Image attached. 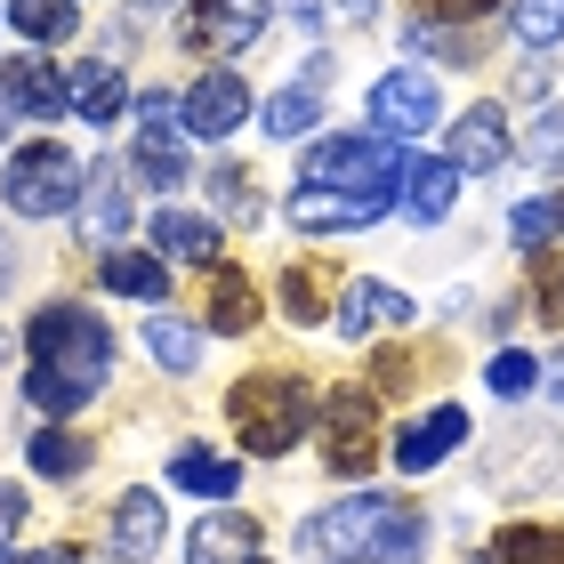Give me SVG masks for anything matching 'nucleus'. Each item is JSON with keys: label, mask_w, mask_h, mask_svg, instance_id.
I'll return each instance as SVG.
<instances>
[{"label": "nucleus", "mask_w": 564, "mask_h": 564, "mask_svg": "<svg viewBox=\"0 0 564 564\" xmlns=\"http://www.w3.org/2000/svg\"><path fill=\"white\" fill-rule=\"evenodd\" d=\"M138 162H145V186L162 194L186 186V106H170L162 89L138 97Z\"/></svg>", "instance_id": "8"}, {"label": "nucleus", "mask_w": 564, "mask_h": 564, "mask_svg": "<svg viewBox=\"0 0 564 564\" xmlns=\"http://www.w3.org/2000/svg\"><path fill=\"white\" fill-rule=\"evenodd\" d=\"M459 202V162L444 153V162H412V177H403V210H412L420 226H435Z\"/></svg>", "instance_id": "25"}, {"label": "nucleus", "mask_w": 564, "mask_h": 564, "mask_svg": "<svg viewBox=\"0 0 564 564\" xmlns=\"http://www.w3.org/2000/svg\"><path fill=\"white\" fill-rule=\"evenodd\" d=\"M153 250L177 267H218V226L194 210H153Z\"/></svg>", "instance_id": "20"}, {"label": "nucleus", "mask_w": 564, "mask_h": 564, "mask_svg": "<svg viewBox=\"0 0 564 564\" xmlns=\"http://www.w3.org/2000/svg\"><path fill=\"white\" fill-rule=\"evenodd\" d=\"M508 235H517V242H556V235H564V194L517 202V210H508Z\"/></svg>", "instance_id": "34"}, {"label": "nucleus", "mask_w": 564, "mask_h": 564, "mask_svg": "<svg viewBox=\"0 0 564 564\" xmlns=\"http://www.w3.org/2000/svg\"><path fill=\"white\" fill-rule=\"evenodd\" d=\"M153 549H162V500H153V492H121L113 500V556L145 564Z\"/></svg>", "instance_id": "23"}, {"label": "nucleus", "mask_w": 564, "mask_h": 564, "mask_svg": "<svg viewBox=\"0 0 564 564\" xmlns=\"http://www.w3.org/2000/svg\"><path fill=\"white\" fill-rule=\"evenodd\" d=\"M541 379H549V371L532 364L524 347H508V355H492V364H484V388H492V395H508V403H517V395H532Z\"/></svg>", "instance_id": "32"}, {"label": "nucleus", "mask_w": 564, "mask_h": 564, "mask_svg": "<svg viewBox=\"0 0 564 564\" xmlns=\"http://www.w3.org/2000/svg\"><path fill=\"white\" fill-rule=\"evenodd\" d=\"M315 444L330 476H371L379 468V395L371 388H330L315 412Z\"/></svg>", "instance_id": "6"}, {"label": "nucleus", "mask_w": 564, "mask_h": 564, "mask_svg": "<svg viewBox=\"0 0 564 564\" xmlns=\"http://www.w3.org/2000/svg\"><path fill=\"white\" fill-rule=\"evenodd\" d=\"M484 9H500V0H420V17H452V24H476Z\"/></svg>", "instance_id": "38"}, {"label": "nucleus", "mask_w": 564, "mask_h": 564, "mask_svg": "<svg viewBox=\"0 0 564 564\" xmlns=\"http://www.w3.org/2000/svg\"><path fill=\"white\" fill-rule=\"evenodd\" d=\"M145 347H153V364H162V371H194L202 364V330L186 315H153L145 323Z\"/></svg>", "instance_id": "28"}, {"label": "nucleus", "mask_w": 564, "mask_h": 564, "mask_svg": "<svg viewBox=\"0 0 564 564\" xmlns=\"http://www.w3.org/2000/svg\"><path fill=\"white\" fill-rule=\"evenodd\" d=\"M468 564H492V556H468Z\"/></svg>", "instance_id": "44"}, {"label": "nucleus", "mask_w": 564, "mask_h": 564, "mask_svg": "<svg viewBox=\"0 0 564 564\" xmlns=\"http://www.w3.org/2000/svg\"><path fill=\"white\" fill-rule=\"evenodd\" d=\"M82 177H89V170L73 162V145L33 138V145H17V153H9V177H0V194H9V210H17V218H57V210H73Z\"/></svg>", "instance_id": "5"}, {"label": "nucleus", "mask_w": 564, "mask_h": 564, "mask_svg": "<svg viewBox=\"0 0 564 564\" xmlns=\"http://www.w3.org/2000/svg\"><path fill=\"white\" fill-rule=\"evenodd\" d=\"M202 306H210V330H250L259 323V282L242 267H202Z\"/></svg>", "instance_id": "18"}, {"label": "nucleus", "mask_w": 564, "mask_h": 564, "mask_svg": "<svg viewBox=\"0 0 564 564\" xmlns=\"http://www.w3.org/2000/svg\"><path fill=\"white\" fill-rule=\"evenodd\" d=\"M330 299H339V282H330L323 259H291L282 267V306H291V323H330Z\"/></svg>", "instance_id": "24"}, {"label": "nucleus", "mask_w": 564, "mask_h": 564, "mask_svg": "<svg viewBox=\"0 0 564 564\" xmlns=\"http://www.w3.org/2000/svg\"><path fill=\"white\" fill-rule=\"evenodd\" d=\"M330 323H339V339H371V330H403L412 323V299L388 291V282H347L339 306H330Z\"/></svg>", "instance_id": "15"}, {"label": "nucleus", "mask_w": 564, "mask_h": 564, "mask_svg": "<svg viewBox=\"0 0 564 564\" xmlns=\"http://www.w3.org/2000/svg\"><path fill=\"white\" fill-rule=\"evenodd\" d=\"M24 347H33V371H24V403H41L48 420H73L97 388H106V371H113V330L97 323L89 306H65V299L33 315Z\"/></svg>", "instance_id": "1"}, {"label": "nucleus", "mask_w": 564, "mask_h": 564, "mask_svg": "<svg viewBox=\"0 0 564 564\" xmlns=\"http://www.w3.org/2000/svg\"><path fill=\"white\" fill-rule=\"evenodd\" d=\"M508 24H517L524 48H556V41H564V0H517Z\"/></svg>", "instance_id": "31"}, {"label": "nucleus", "mask_w": 564, "mask_h": 564, "mask_svg": "<svg viewBox=\"0 0 564 564\" xmlns=\"http://www.w3.org/2000/svg\"><path fill=\"white\" fill-rule=\"evenodd\" d=\"M73 113H82L89 130H113V121L130 113V82H121V65H73Z\"/></svg>", "instance_id": "19"}, {"label": "nucleus", "mask_w": 564, "mask_h": 564, "mask_svg": "<svg viewBox=\"0 0 564 564\" xmlns=\"http://www.w3.org/2000/svg\"><path fill=\"white\" fill-rule=\"evenodd\" d=\"M259 33H267V0H186V17H177V41L194 57H242Z\"/></svg>", "instance_id": "7"}, {"label": "nucleus", "mask_w": 564, "mask_h": 564, "mask_svg": "<svg viewBox=\"0 0 564 564\" xmlns=\"http://www.w3.org/2000/svg\"><path fill=\"white\" fill-rule=\"evenodd\" d=\"M315 121H323V97L306 89V82L267 97V138H315Z\"/></svg>", "instance_id": "30"}, {"label": "nucleus", "mask_w": 564, "mask_h": 564, "mask_svg": "<svg viewBox=\"0 0 564 564\" xmlns=\"http://www.w3.org/2000/svg\"><path fill=\"white\" fill-rule=\"evenodd\" d=\"M97 282H106L113 299H145V306H162V299H170V267L153 259V250H106Z\"/></svg>", "instance_id": "22"}, {"label": "nucleus", "mask_w": 564, "mask_h": 564, "mask_svg": "<svg viewBox=\"0 0 564 564\" xmlns=\"http://www.w3.org/2000/svg\"><path fill=\"white\" fill-rule=\"evenodd\" d=\"M549 388H556V403H564V355H556V371H549Z\"/></svg>", "instance_id": "42"}, {"label": "nucleus", "mask_w": 564, "mask_h": 564, "mask_svg": "<svg viewBox=\"0 0 564 564\" xmlns=\"http://www.w3.org/2000/svg\"><path fill=\"white\" fill-rule=\"evenodd\" d=\"M532 315H541V330H564V259L556 250L532 259Z\"/></svg>", "instance_id": "33"}, {"label": "nucleus", "mask_w": 564, "mask_h": 564, "mask_svg": "<svg viewBox=\"0 0 564 564\" xmlns=\"http://www.w3.org/2000/svg\"><path fill=\"white\" fill-rule=\"evenodd\" d=\"M242 121H250V89L235 73H202L186 89V138H235Z\"/></svg>", "instance_id": "12"}, {"label": "nucleus", "mask_w": 564, "mask_h": 564, "mask_svg": "<svg viewBox=\"0 0 564 564\" xmlns=\"http://www.w3.org/2000/svg\"><path fill=\"white\" fill-rule=\"evenodd\" d=\"M0 564H73V549H0Z\"/></svg>", "instance_id": "39"}, {"label": "nucleus", "mask_w": 564, "mask_h": 564, "mask_svg": "<svg viewBox=\"0 0 564 564\" xmlns=\"http://www.w3.org/2000/svg\"><path fill=\"white\" fill-rule=\"evenodd\" d=\"M459 444H468V412H459V403H435L427 420H412L395 435V468L403 476H427V468H444Z\"/></svg>", "instance_id": "11"}, {"label": "nucleus", "mask_w": 564, "mask_h": 564, "mask_svg": "<svg viewBox=\"0 0 564 564\" xmlns=\"http://www.w3.org/2000/svg\"><path fill=\"white\" fill-rule=\"evenodd\" d=\"M145 9H177V0H145Z\"/></svg>", "instance_id": "43"}, {"label": "nucleus", "mask_w": 564, "mask_h": 564, "mask_svg": "<svg viewBox=\"0 0 564 564\" xmlns=\"http://www.w3.org/2000/svg\"><path fill=\"white\" fill-rule=\"evenodd\" d=\"M315 412H323V403L306 395L299 371H250V379H235V395H226V420H235L242 452H259V459H282L306 435Z\"/></svg>", "instance_id": "4"}, {"label": "nucleus", "mask_w": 564, "mask_h": 564, "mask_svg": "<svg viewBox=\"0 0 564 564\" xmlns=\"http://www.w3.org/2000/svg\"><path fill=\"white\" fill-rule=\"evenodd\" d=\"M186 556H194V564H274L259 517H242V508H218V517H202V524L186 532Z\"/></svg>", "instance_id": "10"}, {"label": "nucleus", "mask_w": 564, "mask_h": 564, "mask_svg": "<svg viewBox=\"0 0 564 564\" xmlns=\"http://www.w3.org/2000/svg\"><path fill=\"white\" fill-rule=\"evenodd\" d=\"M210 194H218V202H226L235 218H259V186H250V170L218 162V170H210Z\"/></svg>", "instance_id": "35"}, {"label": "nucleus", "mask_w": 564, "mask_h": 564, "mask_svg": "<svg viewBox=\"0 0 564 564\" xmlns=\"http://www.w3.org/2000/svg\"><path fill=\"white\" fill-rule=\"evenodd\" d=\"M291 218L306 235H355V226H379L388 202H355V194H323V186H299L291 194Z\"/></svg>", "instance_id": "17"}, {"label": "nucleus", "mask_w": 564, "mask_h": 564, "mask_svg": "<svg viewBox=\"0 0 564 564\" xmlns=\"http://www.w3.org/2000/svg\"><path fill=\"white\" fill-rule=\"evenodd\" d=\"M121 186H130V170H121V162H97V170L82 177V218H73V226H82L97 250H121V226H130Z\"/></svg>", "instance_id": "13"}, {"label": "nucleus", "mask_w": 564, "mask_h": 564, "mask_svg": "<svg viewBox=\"0 0 564 564\" xmlns=\"http://www.w3.org/2000/svg\"><path fill=\"white\" fill-rule=\"evenodd\" d=\"M435 113H444V97H435V73H412V65H403V73H388V82L371 89V130L395 138V145H403V138H427Z\"/></svg>", "instance_id": "9"}, {"label": "nucleus", "mask_w": 564, "mask_h": 564, "mask_svg": "<svg viewBox=\"0 0 564 564\" xmlns=\"http://www.w3.org/2000/svg\"><path fill=\"white\" fill-rule=\"evenodd\" d=\"M24 517H33V500H24V484H0V549L24 532Z\"/></svg>", "instance_id": "37"}, {"label": "nucleus", "mask_w": 564, "mask_h": 564, "mask_svg": "<svg viewBox=\"0 0 564 564\" xmlns=\"http://www.w3.org/2000/svg\"><path fill=\"white\" fill-rule=\"evenodd\" d=\"M492 564H564V524H500Z\"/></svg>", "instance_id": "27"}, {"label": "nucleus", "mask_w": 564, "mask_h": 564, "mask_svg": "<svg viewBox=\"0 0 564 564\" xmlns=\"http://www.w3.org/2000/svg\"><path fill=\"white\" fill-rule=\"evenodd\" d=\"M170 484H186L194 500H235L242 492V459H226L210 444H186V452L170 459Z\"/></svg>", "instance_id": "21"}, {"label": "nucleus", "mask_w": 564, "mask_h": 564, "mask_svg": "<svg viewBox=\"0 0 564 564\" xmlns=\"http://www.w3.org/2000/svg\"><path fill=\"white\" fill-rule=\"evenodd\" d=\"M299 541L315 556H330V564H420L427 556V517L412 500L355 492V500H330Z\"/></svg>", "instance_id": "2"}, {"label": "nucleus", "mask_w": 564, "mask_h": 564, "mask_svg": "<svg viewBox=\"0 0 564 564\" xmlns=\"http://www.w3.org/2000/svg\"><path fill=\"white\" fill-rule=\"evenodd\" d=\"M452 162H459V177H476V170H500V162H508V113L492 106V97L459 113V130H452Z\"/></svg>", "instance_id": "16"}, {"label": "nucleus", "mask_w": 564, "mask_h": 564, "mask_svg": "<svg viewBox=\"0 0 564 564\" xmlns=\"http://www.w3.org/2000/svg\"><path fill=\"white\" fill-rule=\"evenodd\" d=\"M24 459H33V468L41 476H57V484H73V476H82L89 468V435H73V427H33V444H24Z\"/></svg>", "instance_id": "26"}, {"label": "nucleus", "mask_w": 564, "mask_h": 564, "mask_svg": "<svg viewBox=\"0 0 564 564\" xmlns=\"http://www.w3.org/2000/svg\"><path fill=\"white\" fill-rule=\"evenodd\" d=\"M0 89H9L17 113H33V121L73 113V73H57L48 57H9V65H0Z\"/></svg>", "instance_id": "14"}, {"label": "nucleus", "mask_w": 564, "mask_h": 564, "mask_svg": "<svg viewBox=\"0 0 564 564\" xmlns=\"http://www.w3.org/2000/svg\"><path fill=\"white\" fill-rule=\"evenodd\" d=\"M9 121H17V97H9V89H0V138H9Z\"/></svg>", "instance_id": "40"}, {"label": "nucleus", "mask_w": 564, "mask_h": 564, "mask_svg": "<svg viewBox=\"0 0 564 564\" xmlns=\"http://www.w3.org/2000/svg\"><path fill=\"white\" fill-rule=\"evenodd\" d=\"M532 162H541V170H564V106L556 113H541V121H532Z\"/></svg>", "instance_id": "36"}, {"label": "nucleus", "mask_w": 564, "mask_h": 564, "mask_svg": "<svg viewBox=\"0 0 564 564\" xmlns=\"http://www.w3.org/2000/svg\"><path fill=\"white\" fill-rule=\"evenodd\" d=\"M9 274H17V259H9V242H0V291H9Z\"/></svg>", "instance_id": "41"}, {"label": "nucleus", "mask_w": 564, "mask_h": 564, "mask_svg": "<svg viewBox=\"0 0 564 564\" xmlns=\"http://www.w3.org/2000/svg\"><path fill=\"white\" fill-rule=\"evenodd\" d=\"M403 177H412V153H403L395 138H315L306 145V170L299 186H323V194H355V202H395Z\"/></svg>", "instance_id": "3"}, {"label": "nucleus", "mask_w": 564, "mask_h": 564, "mask_svg": "<svg viewBox=\"0 0 564 564\" xmlns=\"http://www.w3.org/2000/svg\"><path fill=\"white\" fill-rule=\"evenodd\" d=\"M9 24L24 41H73L82 9H73V0H9Z\"/></svg>", "instance_id": "29"}]
</instances>
